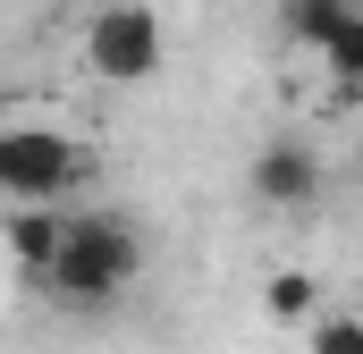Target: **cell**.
I'll return each mask as SVG.
<instances>
[{
	"label": "cell",
	"mask_w": 363,
	"mask_h": 354,
	"mask_svg": "<svg viewBox=\"0 0 363 354\" xmlns=\"http://www.w3.org/2000/svg\"><path fill=\"white\" fill-rule=\"evenodd\" d=\"M9 253L26 270H43L51 278V262L68 253V211H43V202H17L9 211Z\"/></svg>",
	"instance_id": "5b68a950"
},
{
	"label": "cell",
	"mask_w": 363,
	"mask_h": 354,
	"mask_svg": "<svg viewBox=\"0 0 363 354\" xmlns=\"http://www.w3.org/2000/svg\"><path fill=\"white\" fill-rule=\"evenodd\" d=\"M93 177V144L60 135V127H9L0 135V194L9 202H43L68 211V194Z\"/></svg>",
	"instance_id": "6da1fadb"
},
{
	"label": "cell",
	"mask_w": 363,
	"mask_h": 354,
	"mask_svg": "<svg viewBox=\"0 0 363 354\" xmlns=\"http://www.w3.org/2000/svg\"><path fill=\"white\" fill-rule=\"evenodd\" d=\"M347 17H355V0H279V25H287L304 51H330Z\"/></svg>",
	"instance_id": "52a82bcc"
},
{
	"label": "cell",
	"mask_w": 363,
	"mask_h": 354,
	"mask_svg": "<svg viewBox=\"0 0 363 354\" xmlns=\"http://www.w3.org/2000/svg\"><path fill=\"white\" fill-rule=\"evenodd\" d=\"M262 312L287 321V329H313V321H321V278H313V270H271V278H262Z\"/></svg>",
	"instance_id": "8992f818"
},
{
	"label": "cell",
	"mask_w": 363,
	"mask_h": 354,
	"mask_svg": "<svg viewBox=\"0 0 363 354\" xmlns=\"http://www.w3.org/2000/svg\"><path fill=\"white\" fill-rule=\"evenodd\" d=\"M321 59H330V85H338L347 101H355V93H363V8L347 17V25H338V42H330Z\"/></svg>",
	"instance_id": "ba28073f"
},
{
	"label": "cell",
	"mask_w": 363,
	"mask_h": 354,
	"mask_svg": "<svg viewBox=\"0 0 363 354\" xmlns=\"http://www.w3.org/2000/svg\"><path fill=\"white\" fill-rule=\"evenodd\" d=\"M355 185H363V152H355Z\"/></svg>",
	"instance_id": "30bf717a"
},
{
	"label": "cell",
	"mask_w": 363,
	"mask_h": 354,
	"mask_svg": "<svg viewBox=\"0 0 363 354\" xmlns=\"http://www.w3.org/2000/svg\"><path fill=\"white\" fill-rule=\"evenodd\" d=\"M144 270V245L127 219H101V211H68V253L51 262V287L68 304H110L127 278Z\"/></svg>",
	"instance_id": "7a4b0ae2"
},
{
	"label": "cell",
	"mask_w": 363,
	"mask_h": 354,
	"mask_svg": "<svg viewBox=\"0 0 363 354\" xmlns=\"http://www.w3.org/2000/svg\"><path fill=\"white\" fill-rule=\"evenodd\" d=\"M254 202H271V211H304L313 194H321V161H313V144H296V135H279L254 152Z\"/></svg>",
	"instance_id": "277c9868"
},
{
	"label": "cell",
	"mask_w": 363,
	"mask_h": 354,
	"mask_svg": "<svg viewBox=\"0 0 363 354\" xmlns=\"http://www.w3.org/2000/svg\"><path fill=\"white\" fill-rule=\"evenodd\" d=\"M313 354H363V321L355 312H321L313 321Z\"/></svg>",
	"instance_id": "9c48e42d"
},
{
	"label": "cell",
	"mask_w": 363,
	"mask_h": 354,
	"mask_svg": "<svg viewBox=\"0 0 363 354\" xmlns=\"http://www.w3.org/2000/svg\"><path fill=\"white\" fill-rule=\"evenodd\" d=\"M85 59H93V76H110V85H144L161 68V17L144 0H110L85 25Z\"/></svg>",
	"instance_id": "3957f363"
}]
</instances>
